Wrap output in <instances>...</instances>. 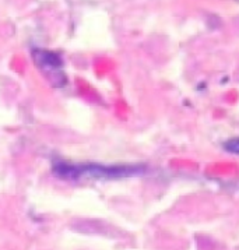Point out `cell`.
Here are the masks:
<instances>
[{
    "label": "cell",
    "mask_w": 239,
    "mask_h": 250,
    "mask_svg": "<svg viewBox=\"0 0 239 250\" xmlns=\"http://www.w3.org/2000/svg\"><path fill=\"white\" fill-rule=\"evenodd\" d=\"M143 165H101V164H70L58 161L53 165V173L65 180H115L131 178L144 173Z\"/></svg>",
    "instance_id": "cell-1"
},
{
    "label": "cell",
    "mask_w": 239,
    "mask_h": 250,
    "mask_svg": "<svg viewBox=\"0 0 239 250\" xmlns=\"http://www.w3.org/2000/svg\"><path fill=\"white\" fill-rule=\"evenodd\" d=\"M34 60L37 62L38 67L41 70L45 71L46 76L55 81L56 85H63L66 84V77L63 74V62L60 56L55 52L43 49H35L32 52Z\"/></svg>",
    "instance_id": "cell-2"
},
{
    "label": "cell",
    "mask_w": 239,
    "mask_h": 250,
    "mask_svg": "<svg viewBox=\"0 0 239 250\" xmlns=\"http://www.w3.org/2000/svg\"><path fill=\"white\" fill-rule=\"evenodd\" d=\"M224 147H225V148H227L229 152L239 155V137L228 140L227 143H225V144H224Z\"/></svg>",
    "instance_id": "cell-3"
}]
</instances>
